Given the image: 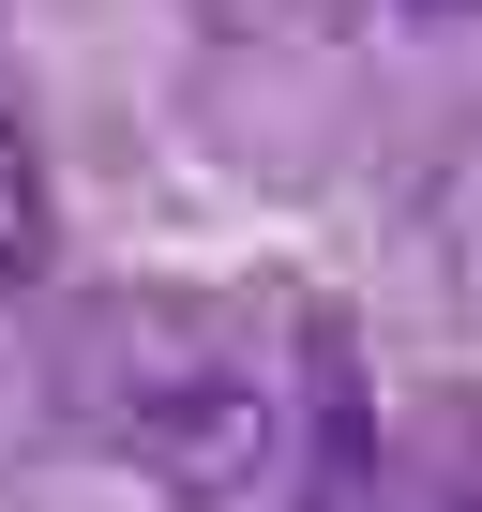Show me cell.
I'll return each instance as SVG.
<instances>
[{
    "mask_svg": "<svg viewBox=\"0 0 482 512\" xmlns=\"http://www.w3.org/2000/svg\"><path fill=\"white\" fill-rule=\"evenodd\" d=\"M437 512H482V422L452 437V467H437Z\"/></svg>",
    "mask_w": 482,
    "mask_h": 512,
    "instance_id": "3",
    "label": "cell"
},
{
    "mask_svg": "<svg viewBox=\"0 0 482 512\" xmlns=\"http://www.w3.org/2000/svg\"><path fill=\"white\" fill-rule=\"evenodd\" d=\"M46 392H61V422L106 467H136V482H166L196 512L257 497L287 467L272 332L241 302H196V287H91L61 317V347H46Z\"/></svg>",
    "mask_w": 482,
    "mask_h": 512,
    "instance_id": "1",
    "label": "cell"
},
{
    "mask_svg": "<svg viewBox=\"0 0 482 512\" xmlns=\"http://www.w3.org/2000/svg\"><path fill=\"white\" fill-rule=\"evenodd\" d=\"M61 272V196H46V136H31V91L0 76V302Z\"/></svg>",
    "mask_w": 482,
    "mask_h": 512,
    "instance_id": "2",
    "label": "cell"
},
{
    "mask_svg": "<svg viewBox=\"0 0 482 512\" xmlns=\"http://www.w3.org/2000/svg\"><path fill=\"white\" fill-rule=\"evenodd\" d=\"M407 16H422V31H482V0H407Z\"/></svg>",
    "mask_w": 482,
    "mask_h": 512,
    "instance_id": "4",
    "label": "cell"
}]
</instances>
